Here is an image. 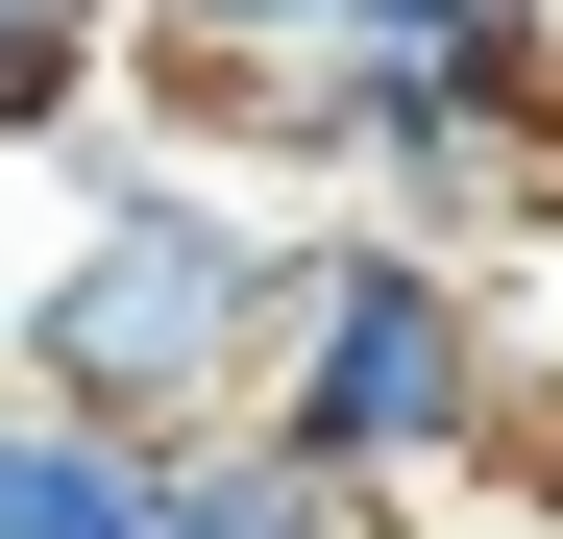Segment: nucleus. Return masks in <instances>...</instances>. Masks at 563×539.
Returning a JSON list of instances; mask_svg holds the SVG:
<instances>
[{"label": "nucleus", "mask_w": 563, "mask_h": 539, "mask_svg": "<svg viewBox=\"0 0 563 539\" xmlns=\"http://www.w3.org/2000/svg\"><path fill=\"white\" fill-rule=\"evenodd\" d=\"M49 50H74V0H0V99H49Z\"/></svg>", "instance_id": "1"}]
</instances>
